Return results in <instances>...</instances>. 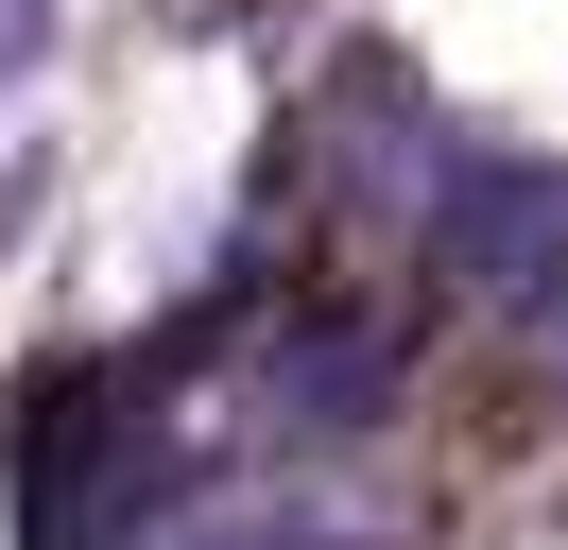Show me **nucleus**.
<instances>
[{
  "mask_svg": "<svg viewBox=\"0 0 568 550\" xmlns=\"http://www.w3.org/2000/svg\"><path fill=\"white\" fill-rule=\"evenodd\" d=\"M534 224H551V172H465V241H483V293L534 309Z\"/></svg>",
  "mask_w": 568,
  "mask_h": 550,
  "instance_id": "f257e3e1",
  "label": "nucleus"
},
{
  "mask_svg": "<svg viewBox=\"0 0 568 550\" xmlns=\"http://www.w3.org/2000/svg\"><path fill=\"white\" fill-rule=\"evenodd\" d=\"M36 52H52V0H0V206L36 190Z\"/></svg>",
  "mask_w": 568,
  "mask_h": 550,
  "instance_id": "f03ea898",
  "label": "nucleus"
}]
</instances>
